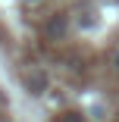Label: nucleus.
<instances>
[{
	"instance_id": "obj_1",
	"label": "nucleus",
	"mask_w": 119,
	"mask_h": 122,
	"mask_svg": "<svg viewBox=\"0 0 119 122\" xmlns=\"http://www.w3.org/2000/svg\"><path fill=\"white\" fill-rule=\"evenodd\" d=\"M44 31H47V38H63V35H66V16H57V19H50Z\"/></svg>"
},
{
	"instance_id": "obj_2",
	"label": "nucleus",
	"mask_w": 119,
	"mask_h": 122,
	"mask_svg": "<svg viewBox=\"0 0 119 122\" xmlns=\"http://www.w3.org/2000/svg\"><path fill=\"white\" fill-rule=\"evenodd\" d=\"M60 122H82V116H75V113H66Z\"/></svg>"
},
{
	"instance_id": "obj_3",
	"label": "nucleus",
	"mask_w": 119,
	"mask_h": 122,
	"mask_svg": "<svg viewBox=\"0 0 119 122\" xmlns=\"http://www.w3.org/2000/svg\"><path fill=\"white\" fill-rule=\"evenodd\" d=\"M113 66H116V72H119V50L113 53Z\"/></svg>"
},
{
	"instance_id": "obj_4",
	"label": "nucleus",
	"mask_w": 119,
	"mask_h": 122,
	"mask_svg": "<svg viewBox=\"0 0 119 122\" xmlns=\"http://www.w3.org/2000/svg\"><path fill=\"white\" fill-rule=\"evenodd\" d=\"M31 3H38V0H31Z\"/></svg>"
}]
</instances>
